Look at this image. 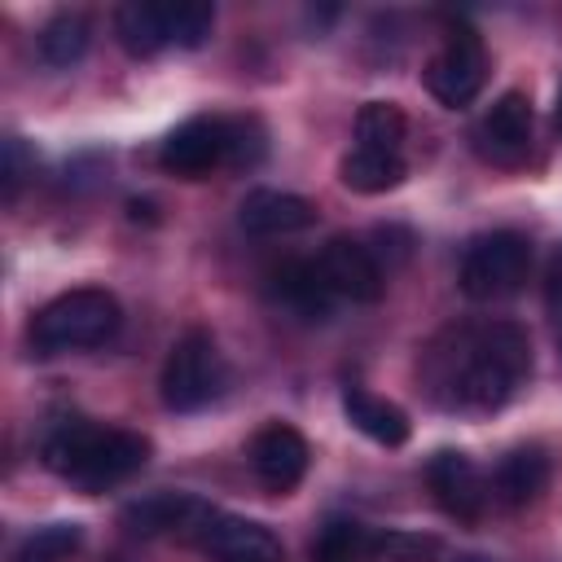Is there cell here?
Returning <instances> with one entry per match:
<instances>
[{
    "label": "cell",
    "instance_id": "1",
    "mask_svg": "<svg viewBox=\"0 0 562 562\" xmlns=\"http://www.w3.org/2000/svg\"><path fill=\"white\" fill-rule=\"evenodd\" d=\"M531 373V342L514 321L452 325L422 356V382L452 413H496Z\"/></svg>",
    "mask_w": 562,
    "mask_h": 562
},
{
    "label": "cell",
    "instance_id": "2",
    "mask_svg": "<svg viewBox=\"0 0 562 562\" xmlns=\"http://www.w3.org/2000/svg\"><path fill=\"white\" fill-rule=\"evenodd\" d=\"M44 465L83 487V492H105L123 479H132L149 461V439L123 426L88 422V417H66L44 435Z\"/></svg>",
    "mask_w": 562,
    "mask_h": 562
},
{
    "label": "cell",
    "instance_id": "3",
    "mask_svg": "<svg viewBox=\"0 0 562 562\" xmlns=\"http://www.w3.org/2000/svg\"><path fill=\"white\" fill-rule=\"evenodd\" d=\"M119 299L110 290L83 285V290H66L53 303H44L31 321V347L40 356H57V351H88L101 347L119 334Z\"/></svg>",
    "mask_w": 562,
    "mask_h": 562
},
{
    "label": "cell",
    "instance_id": "4",
    "mask_svg": "<svg viewBox=\"0 0 562 562\" xmlns=\"http://www.w3.org/2000/svg\"><path fill=\"white\" fill-rule=\"evenodd\" d=\"M224 382H228V364L215 338L206 329H184L162 360L158 391L171 413H198L224 395Z\"/></svg>",
    "mask_w": 562,
    "mask_h": 562
},
{
    "label": "cell",
    "instance_id": "5",
    "mask_svg": "<svg viewBox=\"0 0 562 562\" xmlns=\"http://www.w3.org/2000/svg\"><path fill=\"white\" fill-rule=\"evenodd\" d=\"M527 272H531V241L514 228H496V233H483L465 246L457 281H461L465 299L496 303V299L518 294Z\"/></svg>",
    "mask_w": 562,
    "mask_h": 562
},
{
    "label": "cell",
    "instance_id": "6",
    "mask_svg": "<svg viewBox=\"0 0 562 562\" xmlns=\"http://www.w3.org/2000/svg\"><path fill=\"white\" fill-rule=\"evenodd\" d=\"M487 83V48L470 26H452L439 53L426 61V88L439 105H470Z\"/></svg>",
    "mask_w": 562,
    "mask_h": 562
},
{
    "label": "cell",
    "instance_id": "7",
    "mask_svg": "<svg viewBox=\"0 0 562 562\" xmlns=\"http://www.w3.org/2000/svg\"><path fill=\"white\" fill-rule=\"evenodd\" d=\"M474 154L492 167H522L531 154V101L527 92H501L474 123Z\"/></svg>",
    "mask_w": 562,
    "mask_h": 562
},
{
    "label": "cell",
    "instance_id": "8",
    "mask_svg": "<svg viewBox=\"0 0 562 562\" xmlns=\"http://www.w3.org/2000/svg\"><path fill=\"white\" fill-rule=\"evenodd\" d=\"M220 162H228V119H215V114L184 119L180 127L167 132L158 149V167L180 180H202Z\"/></svg>",
    "mask_w": 562,
    "mask_h": 562
},
{
    "label": "cell",
    "instance_id": "9",
    "mask_svg": "<svg viewBox=\"0 0 562 562\" xmlns=\"http://www.w3.org/2000/svg\"><path fill=\"white\" fill-rule=\"evenodd\" d=\"M193 544H202V553H206L211 562H285L281 540H277L263 522L224 514V509H215V505H211L206 522L198 527V540H193Z\"/></svg>",
    "mask_w": 562,
    "mask_h": 562
},
{
    "label": "cell",
    "instance_id": "10",
    "mask_svg": "<svg viewBox=\"0 0 562 562\" xmlns=\"http://www.w3.org/2000/svg\"><path fill=\"white\" fill-rule=\"evenodd\" d=\"M246 457H250V470H255V479L263 483V492L285 496V492H294V487L303 483L307 461H312V448H307V439H303L294 426L268 422V426L250 439Z\"/></svg>",
    "mask_w": 562,
    "mask_h": 562
},
{
    "label": "cell",
    "instance_id": "11",
    "mask_svg": "<svg viewBox=\"0 0 562 562\" xmlns=\"http://www.w3.org/2000/svg\"><path fill=\"white\" fill-rule=\"evenodd\" d=\"M316 268L329 285L334 299H351V303H378L386 290V272L378 263V255L351 237H334L325 241V250L316 255Z\"/></svg>",
    "mask_w": 562,
    "mask_h": 562
},
{
    "label": "cell",
    "instance_id": "12",
    "mask_svg": "<svg viewBox=\"0 0 562 562\" xmlns=\"http://www.w3.org/2000/svg\"><path fill=\"white\" fill-rule=\"evenodd\" d=\"M426 483H430L439 509L448 518H457V522H479L483 509H487V496H492L487 492V479L479 474V465L465 452H457V448H439L430 457Z\"/></svg>",
    "mask_w": 562,
    "mask_h": 562
},
{
    "label": "cell",
    "instance_id": "13",
    "mask_svg": "<svg viewBox=\"0 0 562 562\" xmlns=\"http://www.w3.org/2000/svg\"><path fill=\"white\" fill-rule=\"evenodd\" d=\"M211 505L189 492H154L123 509V527L136 536H184L198 540V527L206 522Z\"/></svg>",
    "mask_w": 562,
    "mask_h": 562
},
{
    "label": "cell",
    "instance_id": "14",
    "mask_svg": "<svg viewBox=\"0 0 562 562\" xmlns=\"http://www.w3.org/2000/svg\"><path fill=\"white\" fill-rule=\"evenodd\" d=\"M237 220L246 233L255 237H290L316 224V206L299 193H281V189H250L237 206Z\"/></svg>",
    "mask_w": 562,
    "mask_h": 562
},
{
    "label": "cell",
    "instance_id": "15",
    "mask_svg": "<svg viewBox=\"0 0 562 562\" xmlns=\"http://www.w3.org/2000/svg\"><path fill=\"white\" fill-rule=\"evenodd\" d=\"M272 294L281 307H290L303 321H325L334 316V294L316 268V259H290L272 272Z\"/></svg>",
    "mask_w": 562,
    "mask_h": 562
},
{
    "label": "cell",
    "instance_id": "16",
    "mask_svg": "<svg viewBox=\"0 0 562 562\" xmlns=\"http://www.w3.org/2000/svg\"><path fill=\"white\" fill-rule=\"evenodd\" d=\"M549 474H553V470H549L544 448L527 443V448H514V452L501 457L492 487H496V496H501L509 509H522V505H536V501L544 496Z\"/></svg>",
    "mask_w": 562,
    "mask_h": 562
},
{
    "label": "cell",
    "instance_id": "17",
    "mask_svg": "<svg viewBox=\"0 0 562 562\" xmlns=\"http://www.w3.org/2000/svg\"><path fill=\"white\" fill-rule=\"evenodd\" d=\"M342 413H347V422L364 439H373L382 448L408 443V417H404V408L391 404V400H382V395H373V391H364V386H347L342 391Z\"/></svg>",
    "mask_w": 562,
    "mask_h": 562
},
{
    "label": "cell",
    "instance_id": "18",
    "mask_svg": "<svg viewBox=\"0 0 562 562\" xmlns=\"http://www.w3.org/2000/svg\"><path fill=\"white\" fill-rule=\"evenodd\" d=\"M114 35L132 57H154L171 44L167 35V4L154 0H132L114 13Z\"/></svg>",
    "mask_w": 562,
    "mask_h": 562
},
{
    "label": "cell",
    "instance_id": "19",
    "mask_svg": "<svg viewBox=\"0 0 562 562\" xmlns=\"http://www.w3.org/2000/svg\"><path fill=\"white\" fill-rule=\"evenodd\" d=\"M92 44V18L79 9H61L40 26V57L48 66H75Z\"/></svg>",
    "mask_w": 562,
    "mask_h": 562
},
{
    "label": "cell",
    "instance_id": "20",
    "mask_svg": "<svg viewBox=\"0 0 562 562\" xmlns=\"http://www.w3.org/2000/svg\"><path fill=\"white\" fill-rule=\"evenodd\" d=\"M338 180L351 193H386L404 180V158L400 154H382V149H351L338 162Z\"/></svg>",
    "mask_w": 562,
    "mask_h": 562
},
{
    "label": "cell",
    "instance_id": "21",
    "mask_svg": "<svg viewBox=\"0 0 562 562\" xmlns=\"http://www.w3.org/2000/svg\"><path fill=\"white\" fill-rule=\"evenodd\" d=\"M373 531L356 518H329L312 540V562H373Z\"/></svg>",
    "mask_w": 562,
    "mask_h": 562
},
{
    "label": "cell",
    "instance_id": "22",
    "mask_svg": "<svg viewBox=\"0 0 562 562\" xmlns=\"http://www.w3.org/2000/svg\"><path fill=\"white\" fill-rule=\"evenodd\" d=\"M408 136V119L395 101H364L356 114V145L360 149H382V154H400Z\"/></svg>",
    "mask_w": 562,
    "mask_h": 562
},
{
    "label": "cell",
    "instance_id": "23",
    "mask_svg": "<svg viewBox=\"0 0 562 562\" xmlns=\"http://www.w3.org/2000/svg\"><path fill=\"white\" fill-rule=\"evenodd\" d=\"M215 26V9L202 0H167V35L176 48H198L206 44Z\"/></svg>",
    "mask_w": 562,
    "mask_h": 562
},
{
    "label": "cell",
    "instance_id": "24",
    "mask_svg": "<svg viewBox=\"0 0 562 562\" xmlns=\"http://www.w3.org/2000/svg\"><path fill=\"white\" fill-rule=\"evenodd\" d=\"M79 540H83L79 522H48V527H40V531L13 553V562H61L66 553L79 549Z\"/></svg>",
    "mask_w": 562,
    "mask_h": 562
},
{
    "label": "cell",
    "instance_id": "25",
    "mask_svg": "<svg viewBox=\"0 0 562 562\" xmlns=\"http://www.w3.org/2000/svg\"><path fill=\"white\" fill-rule=\"evenodd\" d=\"M439 540L422 531H386L373 540V562H435Z\"/></svg>",
    "mask_w": 562,
    "mask_h": 562
},
{
    "label": "cell",
    "instance_id": "26",
    "mask_svg": "<svg viewBox=\"0 0 562 562\" xmlns=\"http://www.w3.org/2000/svg\"><path fill=\"white\" fill-rule=\"evenodd\" d=\"M263 158L259 119H228V167H255Z\"/></svg>",
    "mask_w": 562,
    "mask_h": 562
},
{
    "label": "cell",
    "instance_id": "27",
    "mask_svg": "<svg viewBox=\"0 0 562 562\" xmlns=\"http://www.w3.org/2000/svg\"><path fill=\"white\" fill-rule=\"evenodd\" d=\"M35 171V158H26V145L18 140V136H9L4 140V198L13 202L18 198V189H22V180Z\"/></svg>",
    "mask_w": 562,
    "mask_h": 562
},
{
    "label": "cell",
    "instance_id": "28",
    "mask_svg": "<svg viewBox=\"0 0 562 562\" xmlns=\"http://www.w3.org/2000/svg\"><path fill=\"white\" fill-rule=\"evenodd\" d=\"M544 307H549L553 325L562 329V246H558V255L549 259V272H544Z\"/></svg>",
    "mask_w": 562,
    "mask_h": 562
},
{
    "label": "cell",
    "instance_id": "29",
    "mask_svg": "<svg viewBox=\"0 0 562 562\" xmlns=\"http://www.w3.org/2000/svg\"><path fill=\"white\" fill-rule=\"evenodd\" d=\"M558 127H562V88H558Z\"/></svg>",
    "mask_w": 562,
    "mask_h": 562
},
{
    "label": "cell",
    "instance_id": "30",
    "mask_svg": "<svg viewBox=\"0 0 562 562\" xmlns=\"http://www.w3.org/2000/svg\"><path fill=\"white\" fill-rule=\"evenodd\" d=\"M461 562H487V558H461Z\"/></svg>",
    "mask_w": 562,
    "mask_h": 562
},
{
    "label": "cell",
    "instance_id": "31",
    "mask_svg": "<svg viewBox=\"0 0 562 562\" xmlns=\"http://www.w3.org/2000/svg\"><path fill=\"white\" fill-rule=\"evenodd\" d=\"M558 342H562V329H558Z\"/></svg>",
    "mask_w": 562,
    "mask_h": 562
}]
</instances>
